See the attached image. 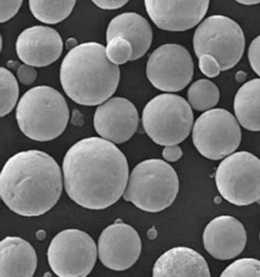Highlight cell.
<instances>
[{
    "mask_svg": "<svg viewBox=\"0 0 260 277\" xmlns=\"http://www.w3.org/2000/svg\"><path fill=\"white\" fill-rule=\"evenodd\" d=\"M220 93L216 85L207 79L196 81L189 88L187 99L195 110L202 111L214 107L218 102Z\"/></svg>",
    "mask_w": 260,
    "mask_h": 277,
    "instance_id": "obj_22",
    "label": "cell"
},
{
    "mask_svg": "<svg viewBox=\"0 0 260 277\" xmlns=\"http://www.w3.org/2000/svg\"><path fill=\"white\" fill-rule=\"evenodd\" d=\"M37 266V254L29 242L14 236L1 241L0 276H32Z\"/></svg>",
    "mask_w": 260,
    "mask_h": 277,
    "instance_id": "obj_19",
    "label": "cell"
},
{
    "mask_svg": "<svg viewBox=\"0 0 260 277\" xmlns=\"http://www.w3.org/2000/svg\"><path fill=\"white\" fill-rule=\"evenodd\" d=\"M239 4L245 5H254L260 3V1H236Z\"/></svg>",
    "mask_w": 260,
    "mask_h": 277,
    "instance_id": "obj_33",
    "label": "cell"
},
{
    "mask_svg": "<svg viewBox=\"0 0 260 277\" xmlns=\"http://www.w3.org/2000/svg\"><path fill=\"white\" fill-rule=\"evenodd\" d=\"M192 141L204 157L218 160L232 153L241 139L239 125L234 115L222 108L208 110L196 121Z\"/></svg>",
    "mask_w": 260,
    "mask_h": 277,
    "instance_id": "obj_10",
    "label": "cell"
},
{
    "mask_svg": "<svg viewBox=\"0 0 260 277\" xmlns=\"http://www.w3.org/2000/svg\"><path fill=\"white\" fill-rule=\"evenodd\" d=\"M217 188L229 203L246 206L260 200V159L246 151L222 160L215 173Z\"/></svg>",
    "mask_w": 260,
    "mask_h": 277,
    "instance_id": "obj_8",
    "label": "cell"
},
{
    "mask_svg": "<svg viewBox=\"0 0 260 277\" xmlns=\"http://www.w3.org/2000/svg\"><path fill=\"white\" fill-rule=\"evenodd\" d=\"M107 43L105 53L111 63L118 65L131 60L133 50L128 41L117 36L111 39Z\"/></svg>",
    "mask_w": 260,
    "mask_h": 277,
    "instance_id": "obj_24",
    "label": "cell"
},
{
    "mask_svg": "<svg viewBox=\"0 0 260 277\" xmlns=\"http://www.w3.org/2000/svg\"><path fill=\"white\" fill-rule=\"evenodd\" d=\"M0 116L9 114L15 106L19 97V86L14 75L7 68H0Z\"/></svg>",
    "mask_w": 260,
    "mask_h": 277,
    "instance_id": "obj_23",
    "label": "cell"
},
{
    "mask_svg": "<svg viewBox=\"0 0 260 277\" xmlns=\"http://www.w3.org/2000/svg\"><path fill=\"white\" fill-rule=\"evenodd\" d=\"M209 1H144L147 13L159 28L183 31L196 26L206 15Z\"/></svg>",
    "mask_w": 260,
    "mask_h": 277,
    "instance_id": "obj_14",
    "label": "cell"
},
{
    "mask_svg": "<svg viewBox=\"0 0 260 277\" xmlns=\"http://www.w3.org/2000/svg\"><path fill=\"white\" fill-rule=\"evenodd\" d=\"M59 78L71 100L80 105L94 106L104 103L115 93L120 70L108 60L103 45L89 42L68 52L60 65Z\"/></svg>",
    "mask_w": 260,
    "mask_h": 277,
    "instance_id": "obj_3",
    "label": "cell"
},
{
    "mask_svg": "<svg viewBox=\"0 0 260 277\" xmlns=\"http://www.w3.org/2000/svg\"><path fill=\"white\" fill-rule=\"evenodd\" d=\"M22 1H0V22L5 23L18 12Z\"/></svg>",
    "mask_w": 260,
    "mask_h": 277,
    "instance_id": "obj_27",
    "label": "cell"
},
{
    "mask_svg": "<svg viewBox=\"0 0 260 277\" xmlns=\"http://www.w3.org/2000/svg\"><path fill=\"white\" fill-rule=\"evenodd\" d=\"M245 37L240 25L223 15H212L197 28L193 46L199 58L203 54L213 56L220 64L221 71L229 70L240 60L245 48Z\"/></svg>",
    "mask_w": 260,
    "mask_h": 277,
    "instance_id": "obj_7",
    "label": "cell"
},
{
    "mask_svg": "<svg viewBox=\"0 0 260 277\" xmlns=\"http://www.w3.org/2000/svg\"><path fill=\"white\" fill-rule=\"evenodd\" d=\"M17 76L21 84L29 85L36 80L37 72L33 66L25 64H21L17 70Z\"/></svg>",
    "mask_w": 260,
    "mask_h": 277,
    "instance_id": "obj_29",
    "label": "cell"
},
{
    "mask_svg": "<svg viewBox=\"0 0 260 277\" xmlns=\"http://www.w3.org/2000/svg\"><path fill=\"white\" fill-rule=\"evenodd\" d=\"M76 1H29L33 16L45 24H55L66 19L72 12Z\"/></svg>",
    "mask_w": 260,
    "mask_h": 277,
    "instance_id": "obj_21",
    "label": "cell"
},
{
    "mask_svg": "<svg viewBox=\"0 0 260 277\" xmlns=\"http://www.w3.org/2000/svg\"><path fill=\"white\" fill-rule=\"evenodd\" d=\"M234 109L242 127L251 131H260V78L251 80L239 89Z\"/></svg>",
    "mask_w": 260,
    "mask_h": 277,
    "instance_id": "obj_20",
    "label": "cell"
},
{
    "mask_svg": "<svg viewBox=\"0 0 260 277\" xmlns=\"http://www.w3.org/2000/svg\"><path fill=\"white\" fill-rule=\"evenodd\" d=\"M208 264L197 251L186 247L172 248L157 259L153 276H210Z\"/></svg>",
    "mask_w": 260,
    "mask_h": 277,
    "instance_id": "obj_17",
    "label": "cell"
},
{
    "mask_svg": "<svg viewBox=\"0 0 260 277\" xmlns=\"http://www.w3.org/2000/svg\"><path fill=\"white\" fill-rule=\"evenodd\" d=\"M77 44V41L75 38L70 37L66 41V46L67 49L71 50L78 46Z\"/></svg>",
    "mask_w": 260,
    "mask_h": 277,
    "instance_id": "obj_32",
    "label": "cell"
},
{
    "mask_svg": "<svg viewBox=\"0 0 260 277\" xmlns=\"http://www.w3.org/2000/svg\"><path fill=\"white\" fill-rule=\"evenodd\" d=\"M62 190L56 161L41 150L18 152L5 163L0 174V195L13 212L25 217L42 215L57 203Z\"/></svg>",
    "mask_w": 260,
    "mask_h": 277,
    "instance_id": "obj_2",
    "label": "cell"
},
{
    "mask_svg": "<svg viewBox=\"0 0 260 277\" xmlns=\"http://www.w3.org/2000/svg\"><path fill=\"white\" fill-rule=\"evenodd\" d=\"M146 73L149 82L156 89L165 92H178L186 87L192 79L193 61L183 46L165 44L151 54Z\"/></svg>",
    "mask_w": 260,
    "mask_h": 277,
    "instance_id": "obj_11",
    "label": "cell"
},
{
    "mask_svg": "<svg viewBox=\"0 0 260 277\" xmlns=\"http://www.w3.org/2000/svg\"><path fill=\"white\" fill-rule=\"evenodd\" d=\"M198 59L199 68L204 75L212 78L219 74L221 71L220 64L213 56L205 54Z\"/></svg>",
    "mask_w": 260,
    "mask_h": 277,
    "instance_id": "obj_26",
    "label": "cell"
},
{
    "mask_svg": "<svg viewBox=\"0 0 260 277\" xmlns=\"http://www.w3.org/2000/svg\"><path fill=\"white\" fill-rule=\"evenodd\" d=\"M63 42L59 33L46 26L36 25L23 30L16 42V51L24 64L37 67L47 66L60 56Z\"/></svg>",
    "mask_w": 260,
    "mask_h": 277,
    "instance_id": "obj_15",
    "label": "cell"
},
{
    "mask_svg": "<svg viewBox=\"0 0 260 277\" xmlns=\"http://www.w3.org/2000/svg\"><path fill=\"white\" fill-rule=\"evenodd\" d=\"M141 249V241L137 231L120 221L106 227L98 241L101 262L113 270L122 271L132 266L138 259Z\"/></svg>",
    "mask_w": 260,
    "mask_h": 277,
    "instance_id": "obj_12",
    "label": "cell"
},
{
    "mask_svg": "<svg viewBox=\"0 0 260 277\" xmlns=\"http://www.w3.org/2000/svg\"><path fill=\"white\" fill-rule=\"evenodd\" d=\"M248 56L251 68L260 76V35L251 43L248 49Z\"/></svg>",
    "mask_w": 260,
    "mask_h": 277,
    "instance_id": "obj_28",
    "label": "cell"
},
{
    "mask_svg": "<svg viewBox=\"0 0 260 277\" xmlns=\"http://www.w3.org/2000/svg\"><path fill=\"white\" fill-rule=\"evenodd\" d=\"M117 36L131 43L133 50L131 61H134L143 56L149 49L152 31L149 23L141 15L136 13H123L113 18L107 29V42Z\"/></svg>",
    "mask_w": 260,
    "mask_h": 277,
    "instance_id": "obj_18",
    "label": "cell"
},
{
    "mask_svg": "<svg viewBox=\"0 0 260 277\" xmlns=\"http://www.w3.org/2000/svg\"><path fill=\"white\" fill-rule=\"evenodd\" d=\"M92 2L103 10H115L125 6L128 1H92Z\"/></svg>",
    "mask_w": 260,
    "mask_h": 277,
    "instance_id": "obj_31",
    "label": "cell"
},
{
    "mask_svg": "<svg viewBox=\"0 0 260 277\" xmlns=\"http://www.w3.org/2000/svg\"><path fill=\"white\" fill-rule=\"evenodd\" d=\"M70 117L68 104L56 89L38 86L27 91L16 109L20 131L29 139L48 141L59 136L65 130Z\"/></svg>",
    "mask_w": 260,
    "mask_h": 277,
    "instance_id": "obj_4",
    "label": "cell"
},
{
    "mask_svg": "<svg viewBox=\"0 0 260 277\" xmlns=\"http://www.w3.org/2000/svg\"><path fill=\"white\" fill-rule=\"evenodd\" d=\"M138 123L135 106L128 99L119 97L109 99L101 104L93 116L96 133L113 143L128 140L136 131Z\"/></svg>",
    "mask_w": 260,
    "mask_h": 277,
    "instance_id": "obj_13",
    "label": "cell"
},
{
    "mask_svg": "<svg viewBox=\"0 0 260 277\" xmlns=\"http://www.w3.org/2000/svg\"><path fill=\"white\" fill-rule=\"evenodd\" d=\"M97 249L92 238L82 230L70 228L51 240L47 251L49 265L59 276H85L92 270Z\"/></svg>",
    "mask_w": 260,
    "mask_h": 277,
    "instance_id": "obj_9",
    "label": "cell"
},
{
    "mask_svg": "<svg viewBox=\"0 0 260 277\" xmlns=\"http://www.w3.org/2000/svg\"><path fill=\"white\" fill-rule=\"evenodd\" d=\"M205 249L215 259L234 258L244 249L247 234L242 223L230 215H221L211 220L203 234Z\"/></svg>",
    "mask_w": 260,
    "mask_h": 277,
    "instance_id": "obj_16",
    "label": "cell"
},
{
    "mask_svg": "<svg viewBox=\"0 0 260 277\" xmlns=\"http://www.w3.org/2000/svg\"><path fill=\"white\" fill-rule=\"evenodd\" d=\"M193 121L192 109L183 97L162 94L151 99L142 112V123L148 136L156 144L169 146L184 140Z\"/></svg>",
    "mask_w": 260,
    "mask_h": 277,
    "instance_id": "obj_6",
    "label": "cell"
},
{
    "mask_svg": "<svg viewBox=\"0 0 260 277\" xmlns=\"http://www.w3.org/2000/svg\"><path fill=\"white\" fill-rule=\"evenodd\" d=\"M164 158L169 162H175L178 161L182 155V151L181 148L176 145L166 146L162 150Z\"/></svg>",
    "mask_w": 260,
    "mask_h": 277,
    "instance_id": "obj_30",
    "label": "cell"
},
{
    "mask_svg": "<svg viewBox=\"0 0 260 277\" xmlns=\"http://www.w3.org/2000/svg\"><path fill=\"white\" fill-rule=\"evenodd\" d=\"M221 276H260V261L252 258L236 260L228 266Z\"/></svg>",
    "mask_w": 260,
    "mask_h": 277,
    "instance_id": "obj_25",
    "label": "cell"
},
{
    "mask_svg": "<svg viewBox=\"0 0 260 277\" xmlns=\"http://www.w3.org/2000/svg\"><path fill=\"white\" fill-rule=\"evenodd\" d=\"M178 190V177L174 168L163 160L152 159L133 169L123 197L143 211L154 213L169 207Z\"/></svg>",
    "mask_w": 260,
    "mask_h": 277,
    "instance_id": "obj_5",
    "label": "cell"
},
{
    "mask_svg": "<svg viewBox=\"0 0 260 277\" xmlns=\"http://www.w3.org/2000/svg\"><path fill=\"white\" fill-rule=\"evenodd\" d=\"M259 239H260V233H259Z\"/></svg>",
    "mask_w": 260,
    "mask_h": 277,
    "instance_id": "obj_34",
    "label": "cell"
},
{
    "mask_svg": "<svg viewBox=\"0 0 260 277\" xmlns=\"http://www.w3.org/2000/svg\"><path fill=\"white\" fill-rule=\"evenodd\" d=\"M64 187L80 206L102 210L123 195L128 180V166L122 151L112 142L90 137L74 144L62 162Z\"/></svg>",
    "mask_w": 260,
    "mask_h": 277,
    "instance_id": "obj_1",
    "label": "cell"
}]
</instances>
